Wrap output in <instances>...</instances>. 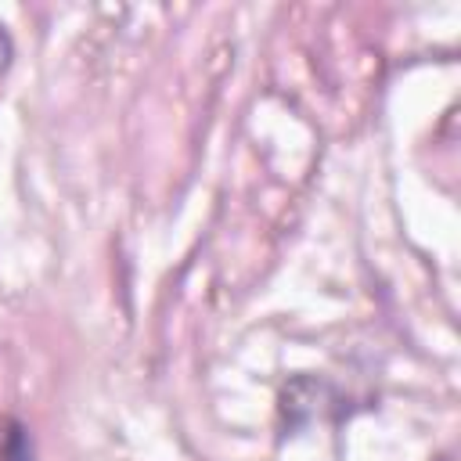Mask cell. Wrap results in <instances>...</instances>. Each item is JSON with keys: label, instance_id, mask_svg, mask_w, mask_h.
Segmentation results:
<instances>
[{"label": "cell", "instance_id": "1", "mask_svg": "<svg viewBox=\"0 0 461 461\" xmlns=\"http://www.w3.org/2000/svg\"><path fill=\"white\" fill-rule=\"evenodd\" d=\"M4 461H32V439L18 421H11L4 432Z\"/></svg>", "mask_w": 461, "mask_h": 461}, {"label": "cell", "instance_id": "2", "mask_svg": "<svg viewBox=\"0 0 461 461\" xmlns=\"http://www.w3.org/2000/svg\"><path fill=\"white\" fill-rule=\"evenodd\" d=\"M7 61H11V40H7V32L0 29V72L7 68Z\"/></svg>", "mask_w": 461, "mask_h": 461}]
</instances>
